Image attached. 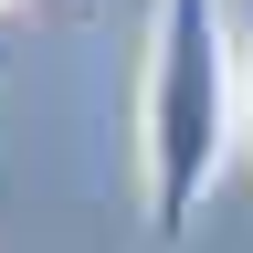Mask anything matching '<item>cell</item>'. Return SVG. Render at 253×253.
Masks as SVG:
<instances>
[{
  "label": "cell",
  "mask_w": 253,
  "mask_h": 253,
  "mask_svg": "<svg viewBox=\"0 0 253 253\" xmlns=\"http://www.w3.org/2000/svg\"><path fill=\"white\" fill-rule=\"evenodd\" d=\"M0 11H32V0H0Z\"/></svg>",
  "instance_id": "obj_3"
},
{
  "label": "cell",
  "mask_w": 253,
  "mask_h": 253,
  "mask_svg": "<svg viewBox=\"0 0 253 253\" xmlns=\"http://www.w3.org/2000/svg\"><path fill=\"white\" fill-rule=\"evenodd\" d=\"M243 137H253V32H243Z\"/></svg>",
  "instance_id": "obj_2"
},
{
  "label": "cell",
  "mask_w": 253,
  "mask_h": 253,
  "mask_svg": "<svg viewBox=\"0 0 253 253\" xmlns=\"http://www.w3.org/2000/svg\"><path fill=\"white\" fill-rule=\"evenodd\" d=\"M243 137V42L221 32V0H148V53H137V190H148V243L179 253L201 221L221 158Z\"/></svg>",
  "instance_id": "obj_1"
}]
</instances>
